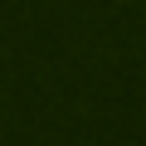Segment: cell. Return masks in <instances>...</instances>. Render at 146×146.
Returning <instances> with one entry per match:
<instances>
[]
</instances>
